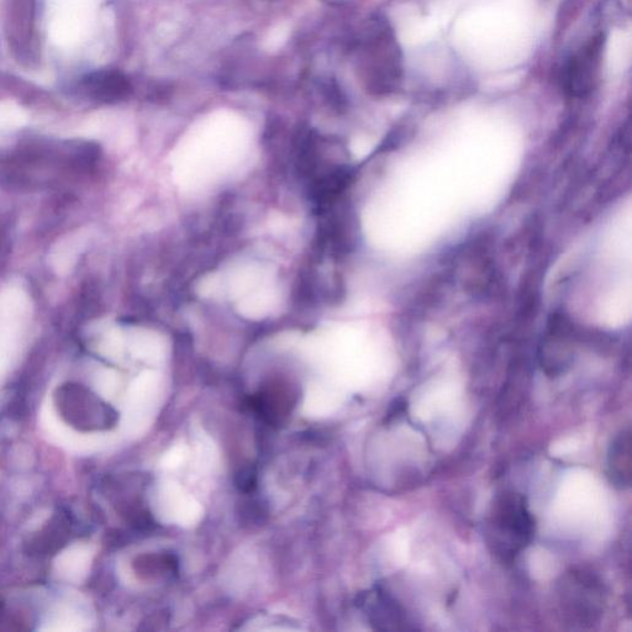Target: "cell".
Returning a JSON list of instances; mask_svg holds the SVG:
<instances>
[{"label": "cell", "mask_w": 632, "mask_h": 632, "mask_svg": "<svg viewBox=\"0 0 632 632\" xmlns=\"http://www.w3.org/2000/svg\"><path fill=\"white\" fill-rule=\"evenodd\" d=\"M535 520L525 497L507 492L494 500L487 518V541L504 562H512L531 544Z\"/></svg>", "instance_id": "6da1fadb"}, {"label": "cell", "mask_w": 632, "mask_h": 632, "mask_svg": "<svg viewBox=\"0 0 632 632\" xmlns=\"http://www.w3.org/2000/svg\"><path fill=\"white\" fill-rule=\"evenodd\" d=\"M557 604L563 623L574 630L591 629L602 619L605 589L592 572L573 570L557 586Z\"/></svg>", "instance_id": "7a4b0ae2"}, {"label": "cell", "mask_w": 632, "mask_h": 632, "mask_svg": "<svg viewBox=\"0 0 632 632\" xmlns=\"http://www.w3.org/2000/svg\"><path fill=\"white\" fill-rule=\"evenodd\" d=\"M360 70L363 81L375 93L393 91L402 76V55L386 24L371 25L361 41Z\"/></svg>", "instance_id": "3957f363"}, {"label": "cell", "mask_w": 632, "mask_h": 632, "mask_svg": "<svg viewBox=\"0 0 632 632\" xmlns=\"http://www.w3.org/2000/svg\"><path fill=\"white\" fill-rule=\"evenodd\" d=\"M54 399L62 420L81 433L110 430L118 424L117 410L83 384H62Z\"/></svg>", "instance_id": "277c9868"}, {"label": "cell", "mask_w": 632, "mask_h": 632, "mask_svg": "<svg viewBox=\"0 0 632 632\" xmlns=\"http://www.w3.org/2000/svg\"><path fill=\"white\" fill-rule=\"evenodd\" d=\"M604 44L605 35H595L568 61L566 87L572 96H587L597 87L602 72Z\"/></svg>", "instance_id": "5b68a950"}, {"label": "cell", "mask_w": 632, "mask_h": 632, "mask_svg": "<svg viewBox=\"0 0 632 632\" xmlns=\"http://www.w3.org/2000/svg\"><path fill=\"white\" fill-rule=\"evenodd\" d=\"M568 321L565 316L555 315L550 321V335L542 342L540 349V363L547 376L558 377L570 367L572 350L567 345Z\"/></svg>", "instance_id": "8992f818"}, {"label": "cell", "mask_w": 632, "mask_h": 632, "mask_svg": "<svg viewBox=\"0 0 632 632\" xmlns=\"http://www.w3.org/2000/svg\"><path fill=\"white\" fill-rule=\"evenodd\" d=\"M294 403L296 400H294L291 387L284 386L282 382L271 383L252 398V408L270 424H279L287 418L292 412Z\"/></svg>", "instance_id": "52a82bcc"}, {"label": "cell", "mask_w": 632, "mask_h": 632, "mask_svg": "<svg viewBox=\"0 0 632 632\" xmlns=\"http://www.w3.org/2000/svg\"><path fill=\"white\" fill-rule=\"evenodd\" d=\"M631 431L621 430L609 446L607 457V472L610 483L614 487L628 489L632 477Z\"/></svg>", "instance_id": "ba28073f"}, {"label": "cell", "mask_w": 632, "mask_h": 632, "mask_svg": "<svg viewBox=\"0 0 632 632\" xmlns=\"http://www.w3.org/2000/svg\"><path fill=\"white\" fill-rule=\"evenodd\" d=\"M363 605L367 607L368 618L378 630H404L405 619L402 609L391 597L382 591L368 594Z\"/></svg>", "instance_id": "9c48e42d"}, {"label": "cell", "mask_w": 632, "mask_h": 632, "mask_svg": "<svg viewBox=\"0 0 632 632\" xmlns=\"http://www.w3.org/2000/svg\"><path fill=\"white\" fill-rule=\"evenodd\" d=\"M88 88L94 97L108 103L120 102L133 92L129 79L118 71L96 73L89 79Z\"/></svg>", "instance_id": "30bf717a"}, {"label": "cell", "mask_w": 632, "mask_h": 632, "mask_svg": "<svg viewBox=\"0 0 632 632\" xmlns=\"http://www.w3.org/2000/svg\"><path fill=\"white\" fill-rule=\"evenodd\" d=\"M68 524L70 523L63 515L57 516V518L52 520L39 537H36V551L44 553L56 552L61 549L62 545H66L68 534H70Z\"/></svg>", "instance_id": "8fae6325"}, {"label": "cell", "mask_w": 632, "mask_h": 632, "mask_svg": "<svg viewBox=\"0 0 632 632\" xmlns=\"http://www.w3.org/2000/svg\"><path fill=\"white\" fill-rule=\"evenodd\" d=\"M135 570L144 577L160 576V574L175 573L178 568V561L173 555H146L141 556L134 563Z\"/></svg>", "instance_id": "7c38bea8"}, {"label": "cell", "mask_w": 632, "mask_h": 632, "mask_svg": "<svg viewBox=\"0 0 632 632\" xmlns=\"http://www.w3.org/2000/svg\"><path fill=\"white\" fill-rule=\"evenodd\" d=\"M268 510L266 504L260 499H247L241 504L239 516L241 523L261 525L266 520Z\"/></svg>", "instance_id": "4fadbf2b"}, {"label": "cell", "mask_w": 632, "mask_h": 632, "mask_svg": "<svg viewBox=\"0 0 632 632\" xmlns=\"http://www.w3.org/2000/svg\"><path fill=\"white\" fill-rule=\"evenodd\" d=\"M236 488L241 493L251 494L257 486V473L254 467L242 468L235 477Z\"/></svg>", "instance_id": "5bb4252c"}, {"label": "cell", "mask_w": 632, "mask_h": 632, "mask_svg": "<svg viewBox=\"0 0 632 632\" xmlns=\"http://www.w3.org/2000/svg\"><path fill=\"white\" fill-rule=\"evenodd\" d=\"M321 92H323L325 100H328L333 107L341 108L344 105V93L335 79L329 78L328 81L321 83Z\"/></svg>", "instance_id": "9a60e30c"}, {"label": "cell", "mask_w": 632, "mask_h": 632, "mask_svg": "<svg viewBox=\"0 0 632 632\" xmlns=\"http://www.w3.org/2000/svg\"><path fill=\"white\" fill-rule=\"evenodd\" d=\"M24 616L9 608H0V630H26Z\"/></svg>", "instance_id": "2e32d148"}, {"label": "cell", "mask_w": 632, "mask_h": 632, "mask_svg": "<svg viewBox=\"0 0 632 632\" xmlns=\"http://www.w3.org/2000/svg\"><path fill=\"white\" fill-rule=\"evenodd\" d=\"M405 408H407V403H405V400H397V402L392 405V408L389 409L387 421H392L394 418L402 416L405 412Z\"/></svg>", "instance_id": "e0dca14e"}, {"label": "cell", "mask_w": 632, "mask_h": 632, "mask_svg": "<svg viewBox=\"0 0 632 632\" xmlns=\"http://www.w3.org/2000/svg\"><path fill=\"white\" fill-rule=\"evenodd\" d=\"M323 2L329 3V4H336V3H341L342 0H323Z\"/></svg>", "instance_id": "ac0fdd59"}]
</instances>
